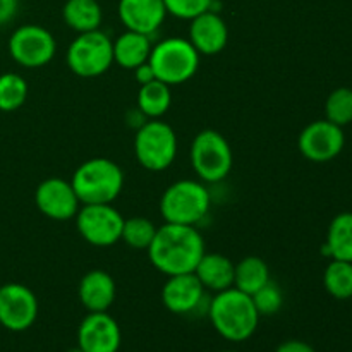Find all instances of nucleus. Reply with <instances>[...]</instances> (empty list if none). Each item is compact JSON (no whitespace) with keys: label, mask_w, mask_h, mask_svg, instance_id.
I'll return each instance as SVG.
<instances>
[{"label":"nucleus","mask_w":352,"mask_h":352,"mask_svg":"<svg viewBox=\"0 0 352 352\" xmlns=\"http://www.w3.org/2000/svg\"><path fill=\"white\" fill-rule=\"evenodd\" d=\"M205 253V239L196 227L167 222L158 227L148 248L151 265L167 277L192 274Z\"/></svg>","instance_id":"nucleus-1"},{"label":"nucleus","mask_w":352,"mask_h":352,"mask_svg":"<svg viewBox=\"0 0 352 352\" xmlns=\"http://www.w3.org/2000/svg\"><path fill=\"white\" fill-rule=\"evenodd\" d=\"M206 315L215 332L229 342H244L251 339L261 318L251 296L236 287L217 292L210 299Z\"/></svg>","instance_id":"nucleus-2"},{"label":"nucleus","mask_w":352,"mask_h":352,"mask_svg":"<svg viewBox=\"0 0 352 352\" xmlns=\"http://www.w3.org/2000/svg\"><path fill=\"white\" fill-rule=\"evenodd\" d=\"M71 184L81 205H105L122 192L124 172L110 158H89L76 168Z\"/></svg>","instance_id":"nucleus-3"},{"label":"nucleus","mask_w":352,"mask_h":352,"mask_svg":"<svg viewBox=\"0 0 352 352\" xmlns=\"http://www.w3.org/2000/svg\"><path fill=\"white\" fill-rule=\"evenodd\" d=\"M212 196L205 182L182 179L164 191L160 198V213L167 223L196 227L210 212Z\"/></svg>","instance_id":"nucleus-4"},{"label":"nucleus","mask_w":352,"mask_h":352,"mask_svg":"<svg viewBox=\"0 0 352 352\" xmlns=\"http://www.w3.org/2000/svg\"><path fill=\"white\" fill-rule=\"evenodd\" d=\"M201 55L189 43L188 38L170 36L153 45L150 65L158 81L168 86L184 85L198 72Z\"/></svg>","instance_id":"nucleus-5"},{"label":"nucleus","mask_w":352,"mask_h":352,"mask_svg":"<svg viewBox=\"0 0 352 352\" xmlns=\"http://www.w3.org/2000/svg\"><path fill=\"white\" fill-rule=\"evenodd\" d=\"M134 155L146 170H167L177 157L175 131L164 120L148 119L134 134Z\"/></svg>","instance_id":"nucleus-6"},{"label":"nucleus","mask_w":352,"mask_h":352,"mask_svg":"<svg viewBox=\"0 0 352 352\" xmlns=\"http://www.w3.org/2000/svg\"><path fill=\"white\" fill-rule=\"evenodd\" d=\"M234 155L229 141L215 129H203L191 144L192 170L201 182L215 184L223 181L232 170Z\"/></svg>","instance_id":"nucleus-7"},{"label":"nucleus","mask_w":352,"mask_h":352,"mask_svg":"<svg viewBox=\"0 0 352 352\" xmlns=\"http://www.w3.org/2000/svg\"><path fill=\"white\" fill-rule=\"evenodd\" d=\"M65 60L79 78H98L113 64L112 40L100 30L79 33L69 45Z\"/></svg>","instance_id":"nucleus-8"},{"label":"nucleus","mask_w":352,"mask_h":352,"mask_svg":"<svg viewBox=\"0 0 352 352\" xmlns=\"http://www.w3.org/2000/svg\"><path fill=\"white\" fill-rule=\"evenodd\" d=\"M76 219V227L82 239L96 248L113 246L122 237L124 217L112 203L105 205H81Z\"/></svg>","instance_id":"nucleus-9"},{"label":"nucleus","mask_w":352,"mask_h":352,"mask_svg":"<svg viewBox=\"0 0 352 352\" xmlns=\"http://www.w3.org/2000/svg\"><path fill=\"white\" fill-rule=\"evenodd\" d=\"M57 52V41L40 24H23L9 38V54L16 64L26 69L47 65Z\"/></svg>","instance_id":"nucleus-10"},{"label":"nucleus","mask_w":352,"mask_h":352,"mask_svg":"<svg viewBox=\"0 0 352 352\" xmlns=\"http://www.w3.org/2000/svg\"><path fill=\"white\" fill-rule=\"evenodd\" d=\"M38 298L28 285L10 282L0 285V325L10 332L31 329L38 318Z\"/></svg>","instance_id":"nucleus-11"},{"label":"nucleus","mask_w":352,"mask_h":352,"mask_svg":"<svg viewBox=\"0 0 352 352\" xmlns=\"http://www.w3.org/2000/svg\"><path fill=\"white\" fill-rule=\"evenodd\" d=\"M346 144L342 127L330 120H313L299 134L298 146L302 157L315 164H325L339 157Z\"/></svg>","instance_id":"nucleus-12"},{"label":"nucleus","mask_w":352,"mask_h":352,"mask_svg":"<svg viewBox=\"0 0 352 352\" xmlns=\"http://www.w3.org/2000/svg\"><path fill=\"white\" fill-rule=\"evenodd\" d=\"M34 203L47 219L57 222L74 219L81 208V201L71 181L60 177H50L40 182L34 191Z\"/></svg>","instance_id":"nucleus-13"},{"label":"nucleus","mask_w":352,"mask_h":352,"mask_svg":"<svg viewBox=\"0 0 352 352\" xmlns=\"http://www.w3.org/2000/svg\"><path fill=\"white\" fill-rule=\"evenodd\" d=\"M122 332L107 311L88 313L79 323L78 347L85 352H119Z\"/></svg>","instance_id":"nucleus-14"},{"label":"nucleus","mask_w":352,"mask_h":352,"mask_svg":"<svg viewBox=\"0 0 352 352\" xmlns=\"http://www.w3.org/2000/svg\"><path fill=\"white\" fill-rule=\"evenodd\" d=\"M206 299V289L195 274L167 277L162 287V302L174 315H192L199 311Z\"/></svg>","instance_id":"nucleus-15"},{"label":"nucleus","mask_w":352,"mask_h":352,"mask_svg":"<svg viewBox=\"0 0 352 352\" xmlns=\"http://www.w3.org/2000/svg\"><path fill=\"white\" fill-rule=\"evenodd\" d=\"M188 40L199 55L212 57L220 54L229 43V28L220 14L213 9L206 10L191 19Z\"/></svg>","instance_id":"nucleus-16"},{"label":"nucleus","mask_w":352,"mask_h":352,"mask_svg":"<svg viewBox=\"0 0 352 352\" xmlns=\"http://www.w3.org/2000/svg\"><path fill=\"white\" fill-rule=\"evenodd\" d=\"M117 12L126 30L146 36L157 33L167 17L164 0H119Z\"/></svg>","instance_id":"nucleus-17"},{"label":"nucleus","mask_w":352,"mask_h":352,"mask_svg":"<svg viewBox=\"0 0 352 352\" xmlns=\"http://www.w3.org/2000/svg\"><path fill=\"white\" fill-rule=\"evenodd\" d=\"M78 296L88 313L109 311L117 296L116 280L105 270H89L79 280Z\"/></svg>","instance_id":"nucleus-18"},{"label":"nucleus","mask_w":352,"mask_h":352,"mask_svg":"<svg viewBox=\"0 0 352 352\" xmlns=\"http://www.w3.org/2000/svg\"><path fill=\"white\" fill-rule=\"evenodd\" d=\"M234 270H236V263H232L226 254L205 253L192 274L198 277L206 291L217 294V292L234 287Z\"/></svg>","instance_id":"nucleus-19"},{"label":"nucleus","mask_w":352,"mask_h":352,"mask_svg":"<svg viewBox=\"0 0 352 352\" xmlns=\"http://www.w3.org/2000/svg\"><path fill=\"white\" fill-rule=\"evenodd\" d=\"M150 38L146 34L126 30L112 41L113 62L127 71H134L138 65L148 62L153 48Z\"/></svg>","instance_id":"nucleus-20"},{"label":"nucleus","mask_w":352,"mask_h":352,"mask_svg":"<svg viewBox=\"0 0 352 352\" xmlns=\"http://www.w3.org/2000/svg\"><path fill=\"white\" fill-rule=\"evenodd\" d=\"M62 19L76 33L100 30L103 19L98 0H67L62 7Z\"/></svg>","instance_id":"nucleus-21"},{"label":"nucleus","mask_w":352,"mask_h":352,"mask_svg":"<svg viewBox=\"0 0 352 352\" xmlns=\"http://www.w3.org/2000/svg\"><path fill=\"white\" fill-rule=\"evenodd\" d=\"M323 253L332 260L351 261L352 263V213L344 212L333 217L327 230Z\"/></svg>","instance_id":"nucleus-22"},{"label":"nucleus","mask_w":352,"mask_h":352,"mask_svg":"<svg viewBox=\"0 0 352 352\" xmlns=\"http://www.w3.org/2000/svg\"><path fill=\"white\" fill-rule=\"evenodd\" d=\"M272 280L270 268L267 261L258 256H246L236 263L234 270V287L243 291L244 294L253 296L265 284Z\"/></svg>","instance_id":"nucleus-23"},{"label":"nucleus","mask_w":352,"mask_h":352,"mask_svg":"<svg viewBox=\"0 0 352 352\" xmlns=\"http://www.w3.org/2000/svg\"><path fill=\"white\" fill-rule=\"evenodd\" d=\"M172 105L170 86L155 81L140 86L138 91V109L146 119H160L168 112Z\"/></svg>","instance_id":"nucleus-24"},{"label":"nucleus","mask_w":352,"mask_h":352,"mask_svg":"<svg viewBox=\"0 0 352 352\" xmlns=\"http://www.w3.org/2000/svg\"><path fill=\"white\" fill-rule=\"evenodd\" d=\"M323 285L332 298L346 301L352 298V263L332 260L323 274Z\"/></svg>","instance_id":"nucleus-25"},{"label":"nucleus","mask_w":352,"mask_h":352,"mask_svg":"<svg viewBox=\"0 0 352 352\" xmlns=\"http://www.w3.org/2000/svg\"><path fill=\"white\" fill-rule=\"evenodd\" d=\"M28 98V82L17 72L0 74V112H16Z\"/></svg>","instance_id":"nucleus-26"},{"label":"nucleus","mask_w":352,"mask_h":352,"mask_svg":"<svg viewBox=\"0 0 352 352\" xmlns=\"http://www.w3.org/2000/svg\"><path fill=\"white\" fill-rule=\"evenodd\" d=\"M157 229L158 227H155V223L151 220L144 219V217L124 219L122 237H120V241H124L131 250L148 251V248L153 243Z\"/></svg>","instance_id":"nucleus-27"},{"label":"nucleus","mask_w":352,"mask_h":352,"mask_svg":"<svg viewBox=\"0 0 352 352\" xmlns=\"http://www.w3.org/2000/svg\"><path fill=\"white\" fill-rule=\"evenodd\" d=\"M325 119L344 127L352 122V89L347 86L333 89L325 102Z\"/></svg>","instance_id":"nucleus-28"},{"label":"nucleus","mask_w":352,"mask_h":352,"mask_svg":"<svg viewBox=\"0 0 352 352\" xmlns=\"http://www.w3.org/2000/svg\"><path fill=\"white\" fill-rule=\"evenodd\" d=\"M251 299H253V305L256 311L260 313V316L277 315L284 306V292L274 280H270L260 291L254 292Z\"/></svg>","instance_id":"nucleus-29"},{"label":"nucleus","mask_w":352,"mask_h":352,"mask_svg":"<svg viewBox=\"0 0 352 352\" xmlns=\"http://www.w3.org/2000/svg\"><path fill=\"white\" fill-rule=\"evenodd\" d=\"M213 2L215 0H164L167 14L184 21H191L206 10H212Z\"/></svg>","instance_id":"nucleus-30"},{"label":"nucleus","mask_w":352,"mask_h":352,"mask_svg":"<svg viewBox=\"0 0 352 352\" xmlns=\"http://www.w3.org/2000/svg\"><path fill=\"white\" fill-rule=\"evenodd\" d=\"M19 10V0H0V26L9 24Z\"/></svg>","instance_id":"nucleus-31"},{"label":"nucleus","mask_w":352,"mask_h":352,"mask_svg":"<svg viewBox=\"0 0 352 352\" xmlns=\"http://www.w3.org/2000/svg\"><path fill=\"white\" fill-rule=\"evenodd\" d=\"M275 352H316L311 344L305 342V340H285L280 346L275 349Z\"/></svg>","instance_id":"nucleus-32"},{"label":"nucleus","mask_w":352,"mask_h":352,"mask_svg":"<svg viewBox=\"0 0 352 352\" xmlns=\"http://www.w3.org/2000/svg\"><path fill=\"white\" fill-rule=\"evenodd\" d=\"M133 72H134V78H136L138 85L140 86H143V85H146V82H151L157 79V76H155V71H153V67L150 65V62H144V64L138 65Z\"/></svg>","instance_id":"nucleus-33"},{"label":"nucleus","mask_w":352,"mask_h":352,"mask_svg":"<svg viewBox=\"0 0 352 352\" xmlns=\"http://www.w3.org/2000/svg\"><path fill=\"white\" fill-rule=\"evenodd\" d=\"M67 352H85V351H82L81 347H78V346H76V347H72V349H69Z\"/></svg>","instance_id":"nucleus-34"},{"label":"nucleus","mask_w":352,"mask_h":352,"mask_svg":"<svg viewBox=\"0 0 352 352\" xmlns=\"http://www.w3.org/2000/svg\"><path fill=\"white\" fill-rule=\"evenodd\" d=\"M223 352H239V351H223Z\"/></svg>","instance_id":"nucleus-35"}]
</instances>
